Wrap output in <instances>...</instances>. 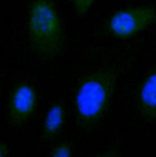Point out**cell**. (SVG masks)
<instances>
[{
  "label": "cell",
  "mask_w": 156,
  "mask_h": 157,
  "mask_svg": "<svg viewBox=\"0 0 156 157\" xmlns=\"http://www.w3.org/2000/svg\"><path fill=\"white\" fill-rule=\"evenodd\" d=\"M64 124V111L63 107L60 105H54L44 121V126H43V133L45 137H53L55 136L57 132L60 131V128L63 127Z\"/></svg>",
  "instance_id": "6"
},
{
  "label": "cell",
  "mask_w": 156,
  "mask_h": 157,
  "mask_svg": "<svg viewBox=\"0 0 156 157\" xmlns=\"http://www.w3.org/2000/svg\"><path fill=\"white\" fill-rule=\"evenodd\" d=\"M156 21V9L135 6L116 11L109 20L110 31L119 37H129L149 28Z\"/></svg>",
  "instance_id": "3"
},
{
  "label": "cell",
  "mask_w": 156,
  "mask_h": 157,
  "mask_svg": "<svg viewBox=\"0 0 156 157\" xmlns=\"http://www.w3.org/2000/svg\"><path fill=\"white\" fill-rule=\"evenodd\" d=\"M115 76L109 71L95 72L83 80L76 94L75 105L77 115L84 122H95L104 113L111 96Z\"/></svg>",
  "instance_id": "2"
},
{
  "label": "cell",
  "mask_w": 156,
  "mask_h": 157,
  "mask_svg": "<svg viewBox=\"0 0 156 157\" xmlns=\"http://www.w3.org/2000/svg\"><path fill=\"white\" fill-rule=\"evenodd\" d=\"M96 157H116V155L115 153H104V155H99Z\"/></svg>",
  "instance_id": "10"
},
{
  "label": "cell",
  "mask_w": 156,
  "mask_h": 157,
  "mask_svg": "<svg viewBox=\"0 0 156 157\" xmlns=\"http://www.w3.org/2000/svg\"><path fill=\"white\" fill-rule=\"evenodd\" d=\"M72 3L75 11L77 14H84L91 8V5L95 3V0H72Z\"/></svg>",
  "instance_id": "8"
},
{
  "label": "cell",
  "mask_w": 156,
  "mask_h": 157,
  "mask_svg": "<svg viewBox=\"0 0 156 157\" xmlns=\"http://www.w3.org/2000/svg\"><path fill=\"white\" fill-rule=\"evenodd\" d=\"M8 156V147L0 142V157H6Z\"/></svg>",
  "instance_id": "9"
},
{
  "label": "cell",
  "mask_w": 156,
  "mask_h": 157,
  "mask_svg": "<svg viewBox=\"0 0 156 157\" xmlns=\"http://www.w3.org/2000/svg\"><path fill=\"white\" fill-rule=\"evenodd\" d=\"M28 37L31 49L41 57H51L61 45V24L50 0H34L28 15Z\"/></svg>",
  "instance_id": "1"
},
{
  "label": "cell",
  "mask_w": 156,
  "mask_h": 157,
  "mask_svg": "<svg viewBox=\"0 0 156 157\" xmlns=\"http://www.w3.org/2000/svg\"><path fill=\"white\" fill-rule=\"evenodd\" d=\"M139 106L145 117H156V67L149 74L140 87Z\"/></svg>",
  "instance_id": "5"
},
{
  "label": "cell",
  "mask_w": 156,
  "mask_h": 157,
  "mask_svg": "<svg viewBox=\"0 0 156 157\" xmlns=\"http://www.w3.org/2000/svg\"><path fill=\"white\" fill-rule=\"evenodd\" d=\"M36 104V94L31 85L20 84L18 85L10 99L9 115L10 120L15 125H20L26 121L34 111Z\"/></svg>",
  "instance_id": "4"
},
{
  "label": "cell",
  "mask_w": 156,
  "mask_h": 157,
  "mask_svg": "<svg viewBox=\"0 0 156 157\" xmlns=\"http://www.w3.org/2000/svg\"><path fill=\"white\" fill-rule=\"evenodd\" d=\"M50 157H71V147L68 144H60L54 147Z\"/></svg>",
  "instance_id": "7"
}]
</instances>
